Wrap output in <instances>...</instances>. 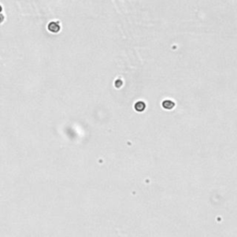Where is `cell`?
<instances>
[{"label": "cell", "mask_w": 237, "mask_h": 237, "mask_svg": "<svg viewBox=\"0 0 237 237\" xmlns=\"http://www.w3.org/2000/svg\"><path fill=\"white\" fill-rule=\"evenodd\" d=\"M163 107L165 108H168V109H171L174 107V103L171 102V101H164L163 102Z\"/></svg>", "instance_id": "cell-2"}, {"label": "cell", "mask_w": 237, "mask_h": 237, "mask_svg": "<svg viewBox=\"0 0 237 237\" xmlns=\"http://www.w3.org/2000/svg\"><path fill=\"white\" fill-rule=\"evenodd\" d=\"M0 11H1V7H0Z\"/></svg>", "instance_id": "cell-3"}, {"label": "cell", "mask_w": 237, "mask_h": 237, "mask_svg": "<svg viewBox=\"0 0 237 237\" xmlns=\"http://www.w3.org/2000/svg\"><path fill=\"white\" fill-rule=\"evenodd\" d=\"M48 28H49V30L51 32H55V33H57L59 30V25L58 23H56V22H52L49 24V26H48Z\"/></svg>", "instance_id": "cell-1"}]
</instances>
